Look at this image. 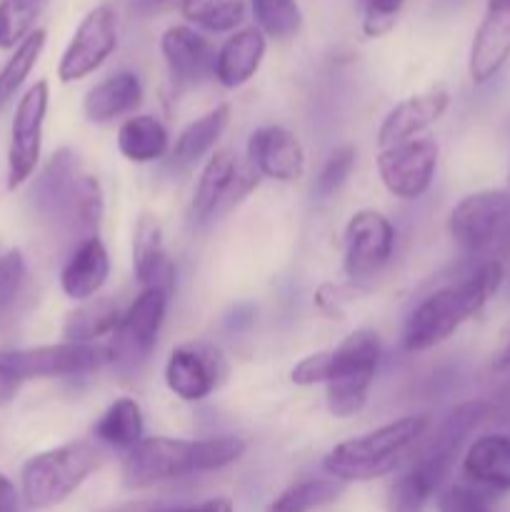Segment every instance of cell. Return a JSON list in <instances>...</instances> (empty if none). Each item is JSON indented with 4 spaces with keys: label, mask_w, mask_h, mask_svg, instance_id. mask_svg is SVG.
<instances>
[{
    "label": "cell",
    "mask_w": 510,
    "mask_h": 512,
    "mask_svg": "<svg viewBox=\"0 0 510 512\" xmlns=\"http://www.w3.org/2000/svg\"><path fill=\"white\" fill-rule=\"evenodd\" d=\"M245 450L248 443L235 435L200 440L143 438L125 455L123 485L130 490H143L165 480L220 470L243 458Z\"/></svg>",
    "instance_id": "1"
},
{
    "label": "cell",
    "mask_w": 510,
    "mask_h": 512,
    "mask_svg": "<svg viewBox=\"0 0 510 512\" xmlns=\"http://www.w3.org/2000/svg\"><path fill=\"white\" fill-rule=\"evenodd\" d=\"M503 283L500 260H485L475 273L460 283L435 290L410 313L403 330V348L410 353H423L445 343L465 320L478 315Z\"/></svg>",
    "instance_id": "2"
},
{
    "label": "cell",
    "mask_w": 510,
    "mask_h": 512,
    "mask_svg": "<svg viewBox=\"0 0 510 512\" xmlns=\"http://www.w3.org/2000/svg\"><path fill=\"white\" fill-rule=\"evenodd\" d=\"M428 415H405L395 423L335 445L323 458V468L338 483H368L393 473L405 455L425 438Z\"/></svg>",
    "instance_id": "3"
},
{
    "label": "cell",
    "mask_w": 510,
    "mask_h": 512,
    "mask_svg": "<svg viewBox=\"0 0 510 512\" xmlns=\"http://www.w3.org/2000/svg\"><path fill=\"white\" fill-rule=\"evenodd\" d=\"M98 465L100 450L85 440H75V443L33 455L23 465V475H20L25 503L35 510L65 503Z\"/></svg>",
    "instance_id": "4"
},
{
    "label": "cell",
    "mask_w": 510,
    "mask_h": 512,
    "mask_svg": "<svg viewBox=\"0 0 510 512\" xmlns=\"http://www.w3.org/2000/svg\"><path fill=\"white\" fill-rule=\"evenodd\" d=\"M380 360V340L373 330H355L335 350H330V378L325 383V403L335 418H350L368 403Z\"/></svg>",
    "instance_id": "5"
},
{
    "label": "cell",
    "mask_w": 510,
    "mask_h": 512,
    "mask_svg": "<svg viewBox=\"0 0 510 512\" xmlns=\"http://www.w3.org/2000/svg\"><path fill=\"white\" fill-rule=\"evenodd\" d=\"M110 360H113L110 345L70 343V340L0 353V365L20 383L35 378H70V375L95 373Z\"/></svg>",
    "instance_id": "6"
},
{
    "label": "cell",
    "mask_w": 510,
    "mask_h": 512,
    "mask_svg": "<svg viewBox=\"0 0 510 512\" xmlns=\"http://www.w3.org/2000/svg\"><path fill=\"white\" fill-rule=\"evenodd\" d=\"M448 230L465 253H488L510 240V193L480 190L453 208Z\"/></svg>",
    "instance_id": "7"
},
{
    "label": "cell",
    "mask_w": 510,
    "mask_h": 512,
    "mask_svg": "<svg viewBox=\"0 0 510 512\" xmlns=\"http://www.w3.org/2000/svg\"><path fill=\"white\" fill-rule=\"evenodd\" d=\"M48 80H38L25 90L15 108L13 125H10L8 145V190L20 188L40 163L43 148V123L48 113Z\"/></svg>",
    "instance_id": "8"
},
{
    "label": "cell",
    "mask_w": 510,
    "mask_h": 512,
    "mask_svg": "<svg viewBox=\"0 0 510 512\" xmlns=\"http://www.w3.org/2000/svg\"><path fill=\"white\" fill-rule=\"evenodd\" d=\"M118 48V15L110 3H100L80 20L58 65L63 83L88 78Z\"/></svg>",
    "instance_id": "9"
},
{
    "label": "cell",
    "mask_w": 510,
    "mask_h": 512,
    "mask_svg": "<svg viewBox=\"0 0 510 512\" xmlns=\"http://www.w3.org/2000/svg\"><path fill=\"white\" fill-rule=\"evenodd\" d=\"M438 168V143L433 138H410L383 148L378 173L385 188L403 200H415L430 188Z\"/></svg>",
    "instance_id": "10"
},
{
    "label": "cell",
    "mask_w": 510,
    "mask_h": 512,
    "mask_svg": "<svg viewBox=\"0 0 510 512\" xmlns=\"http://www.w3.org/2000/svg\"><path fill=\"white\" fill-rule=\"evenodd\" d=\"M255 185H258V173L253 165L238 163L230 150H218L208 158L195 185L193 215L198 220H210L220 210L233 208Z\"/></svg>",
    "instance_id": "11"
},
{
    "label": "cell",
    "mask_w": 510,
    "mask_h": 512,
    "mask_svg": "<svg viewBox=\"0 0 510 512\" xmlns=\"http://www.w3.org/2000/svg\"><path fill=\"white\" fill-rule=\"evenodd\" d=\"M395 245V228L383 213L360 210L345 228V275L355 283L375 278L388 265Z\"/></svg>",
    "instance_id": "12"
},
{
    "label": "cell",
    "mask_w": 510,
    "mask_h": 512,
    "mask_svg": "<svg viewBox=\"0 0 510 512\" xmlns=\"http://www.w3.org/2000/svg\"><path fill=\"white\" fill-rule=\"evenodd\" d=\"M168 293L170 290L165 288H143V293L133 300L125 310L123 323L115 330V340L110 345L113 360H138L155 348L168 310Z\"/></svg>",
    "instance_id": "13"
},
{
    "label": "cell",
    "mask_w": 510,
    "mask_h": 512,
    "mask_svg": "<svg viewBox=\"0 0 510 512\" xmlns=\"http://www.w3.org/2000/svg\"><path fill=\"white\" fill-rule=\"evenodd\" d=\"M223 358L208 345H180L165 365V385L175 398L198 403L218 388L223 378Z\"/></svg>",
    "instance_id": "14"
},
{
    "label": "cell",
    "mask_w": 510,
    "mask_h": 512,
    "mask_svg": "<svg viewBox=\"0 0 510 512\" xmlns=\"http://www.w3.org/2000/svg\"><path fill=\"white\" fill-rule=\"evenodd\" d=\"M160 53H163L168 73L180 88H193L215 78V60L218 50L205 35L188 25H173L160 38Z\"/></svg>",
    "instance_id": "15"
},
{
    "label": "cell",
    "mask_w": 510,
    "mask_h": 512,
    "mask_svg": "<svg viewBox=\"0 0 510 512\" xmlns=\"http://www.w3.org/2000/svg\"><path fill=\"white\" fill-rule=\"evenodd\" d=\"M248 163L255 173L278 183H295L305 173L303 145L280 125H265L250 135Z\"/></svg>",
    "instance_id": "16"
},
{
    "label": "cell",
    "mask_w": 510,
    "mask_h": 512,
    "mask_svg": "<svg viewBox=\"0 0 510 512\" xmlns=\"http://www.w3.org/2000/svg\"><path fill=\"white\" fill-rule=\"evenodd\" d=\"M510 58V5H498L488 0L485 18L475 30L473 45H470L468 73L475 85L488 83L493 75L500 73Z\"/></svg>",
    "instance_id": "17"
},
{
    "label": "cell",
    "mask_w": 510,
    "mask_h": 512,
    "mask_svg": "<svg viewBox=\"0 0 510 512\" xmlns=\"http://www.w3.org/2000/svg\"><path fill=\"white\" fill-rule=\"evenodd\" d=\"M450 465V460L438 455L420 453L418 460H413L390 485L388 512H423L435 490L443 485Z\"/></svg>",
    "instance_id": "18"
},
{
    "label": "cell",
    "mask_w": 510,
    "mask_h": 512,
    "mask_svg": "<svg viewBox=\"0 0 510 512\" xmlns=\"http://www.w3.org/2000/svg\"><path fill=\"white\" fill-rule=\"evenodd\" d=\"M448 103L450 95L443 88H433L428 93L413 95V98L398 103L385 115L383 125L378 130L380 148H390V145L403 143V140L423 133L428 125H433L448 110Z\"/></svg>",
    "instance_id": "19"
},
{
    "label": "cell",
    "mask_w": 510,
    "mask_h": 512,
    "mask_svg": "<svg viewBox=\"0 0 510 512\" xmlns=\"http://www.w3.org/2000/svg\"><path fill=\"white\" fill-rule=\"evenodd\" d=\"M108 275V250H105L103 240H100L98 235H93V238L80 240V245L68 258L63 273H60V288H63V293L68 295V298L85 303V300L95 298V295L100 293V288L105 285Z\"/></svg>",
    "instance_id": "20"
},
{
    "label": "cell",
    "mask_w": 510,
    "mask_h": 512,
    "mask_svg": "<svg viewBox=\"0 0 510 512\" xmlns=\"http://www.w3.org/2000/svg\"><path fill=\"white\" fill-rule=\"evenodd\" d=\"M265 58V35L258 28L235 30L218 50L215 78L225 88H240L258 73Z\"/></svg>",
    "instance_id": "21"
},
{
    "label": "cell",
    "mask_w": 510,
    "mask_h": 512,
    "mask_svg": "<svg viewBox=\"0 0 510 512\" xmlns=\"http://www.w3.org/2000/svg\"><path fill=\"white\" fill-rule=\"evenodd\" d=\"M463 473L470 483L490 490H510V438L488 433L473 440L463 458Z\"/></svg>",
    "instance_id": "22"
},
{
    "label": "cell",
    "mask_w": 510,
    "mask_h": 512,
    "mask_svg": "<svg viewBox=\"0 0 510 512\" xmlns=\"http://www.w3.org/2000/svg\"><path fill=\"white\" fill-rule=\"evenodd\" d=\"M140 100H143V85H140L138 75L130 70H120L88 90L83 110L93 123H110V120L133 113Z\"/></svg>",
    "instance_id": "23"
},
{
    "label": "cell",
    "mask_w": 510,
    "mask_h": 512,
    "mask_svg": "<svg viewBox=\"0 0 510 512\" xmlns=\"http://www.w3.org/2000/svg\"><path fill=\"white\" fill-rule=\"evenodd\" d=\"M133 268L143 288H165L173 283V263L163 245V230L153 215H140L133 233Z\"/></svg>",
    "instance_id": "24"
},
{
    "label": "cell",
    "mask_w": 510,
    "mask_h": 512,
    "mask_svg": "<svg viewBox=\"0 0 510 512\" xmlns=\"http://www.w3.org/2000/svg\"><path fill=\"white\" fill-rule=\"evenodd\" d=\"M123 315L125 310L110 295L90 298L65 318L63 338L70 340V343H95L103 335L115 333L123 323Z\"/></svg>",
    "instance_id": "25"
},
{
    "label": "cell",
    "mask_w": 510,
    "mask_h": 512,
    "mask_svg": "<svg viewBox=\"0 0 510 512\" xmlns=\"http://www.w3.org/2000/svg\"><path fill=\"white\" fill-rule=\"evenodd\" d=\"M168 130L153 115H133L118 130V150L130 163H153L168 153Z\"/></svg>",
    "instance_id": "26"
},
{
    "label": "cell",
    "mask_w": 510,
    "mask_h": 512,
    "mask_svg": "<svg viewBox=\"0 0 510 512\" xmlns=\"http://www.w3.org/2000/svg\"><path fill=\"white\" fill-rule=\"evenodd\" d=\"M100 443L118 450H133L143 440V413L133 398H120L105 410L93 428Z\"/></svg>",
    "instance_id": "27"
},
{
    "label": "cell",
    "mask_w": 510,
    "mask_h": 512,
    "mask_svg": "<svg viewBox=\"0 0 510 512\" xmlns=\"http://www.w3.org/2000/svg\"><path fill=\"white\" fill-rule=\"evenodd\" d=\"M230 120V105H218L210 113L200 115L198 120L188 125L183 133L178 135L173 148V160L180 165H193L218 143V138L223 135L225 125Z\"/></svg>",
    "instance_id": "28"
},
{
    "label": "cell",
    "mask_w": 510,
    "mask_h": 512,
    "mask_svg": "<svg viewBox=\"0 0 510 512\" xmlns=\"http://www.w3.org/2000/svg\"><path fill=\"white\" fill-rule=\"evenodd\" d=\"M340 493H343V483H338L335 478L300 480V483L283 490V493L270 503L268 512H310L338 500Z\"/></svg>",
    "instance_id": "29"
},
{
    "label": "cell",
    "mask_w": 510,
    "mask_h": 512,
    "mask_svg": "<svg viewBox=\"0 0 510 512\" xmlns=\"http://www.w3.org/2000/svg\"><path fill=\"white\" fill-rule=\"evenodd\" d=\"M183 15L208 33H230L245 20V0H188Z\"/></svg>",
    "instance_id": "30"
},
{
    "label": "cell",
    "mask_w": 510,
    "mask_h": 512,
    "mask_svg": "<svg viewBox=\"0 0 510 512\" xmlns=\"http://www.w3.org/2000/svg\"><path fill=\"white\" fill-rule=\"evenodd\" d=\"M250 8L265 38L290 40L303 28L298 0H250Z\"/></svg>",
    "instance_id": "31"
},
{
    "label": "cell",
    "mask_w": 510,
    "mask_h": 512,
    "mask_svg": "<svg viewBox=\"0 0 510 512\" xmlns=\"http://www.w3.org/2000/svg\"><path fill=\"white\" fill-rule=\"evenodd\" d=\"M48 0H0V48H18L35 30Z\"/></svg>",
    "instance_id": "32"
},
{
    "label": "cell",
    "mask_w": 510,
    "mask_h": 512,
    "mask_svg": "<svg viewBox=\"0 0 510 512\" xmlns=\"http://www.w3.org/2000/svg\"><path fill=\"white\" fill-rule=\"evenodd\" d=\"M45 38H48L45 30L35 28L33 33H30L28 38L13 50L8 63H5L3 70H0V103L13 98V95L20 90V85L25 83V78H28L30 70H33L35 63H38L40 53H43Z\"/></svg>",
    "instance_id": "33"
},
{
    "label": "cell",
    "mask_w": 510,
    "mask_h": 512,
    "mask_svg": "<svg viewBox=\"0 0 510 512\" xmlns=\"http://www.w3.org/2000/svg\"><path fill=\"white\" fill-rule=\"evenodd\" d=\"M28 268L18 248H3L0 245V325L10 318L20 293L25 288Z\"/></svg>",
    "instance_id": "34"
},
{
    "label": "cell",
    "mask_w": 510,
    "mask_h": 512,
    "mask_svg": "<svg viewBox=\"0 0 510 512\" xmlns=\"http://www.w3.org/2000/svg\"><path fill=\"white\" fill-rule=\"evenodd\" d=\"M353 165H355V150L350 148V145L335 150V153L328 158V163L323 165V170H320L318 180H315V195H318V198H330L333 193H338V190L343 188L345 180L350 178Z\"/></svg>",
    "instance_id": "35"
},
{
    "label": "cell",
    "mask_w": 510,
    "mask_h": 512,
    "mask_svg": "<svg viewBox=\"0 0 510 512\" xmlns=\"http://www.w3.org/2000/svg\"><path fill=\"white\" fill-rule=\"evenodd\" d=\"M405 0H360V13H363V33L368 38H380L388 33L398 20Z\"/></svg>",
    "instance_id": "36"
},
{
    "label": "cell",
    "mask_w": 510,
    "mask_h": 512,
    "mask_svg": "<svg viewBox=\"0 0 510 512\" xmlns=\"http://www.w3.org/2000/svg\"><path fill=\"white\" fill-rule=\"evenodd\" d=\"M438 510L440 512H490L488 500L483 498V493H478L475 488L468 485H450L440 493L438 498Z\"/></svg>",
    "instance_id": "37"
},
{
    "label": "cell",
    "mask_w": 510,
    "mask_h": 512,
    "mask_svg": "<svg viewBox=\"0 0 510 512\" xmlns=\"http://www.w3.org/2000/svg\"><path fill=\"white\" fill-rule=\"evenodd\" d=\"M328 378H330V350L308 355V358L300 360V363L293 368V373H290V380H293L295 385L328 383Z\"/></svg>",
    "instance_id": "38"
},
{
    "label": "cell",
    "mask_w": 510,
    "mask_h": 512,
    "mask_svg": "<svg viewBox=\"0 0 510 512\" xmlns=\"http://www.w3.org/2000/svg\"><path fill=\"white\" fill-rule=\"evenodd\" d=\"M20 510V495L15 490L13 480L8 475L0 473V512H18Z\"/></svg>",
    "instance_id": "39"
},
{
    "label": "cell",
    "mask_w": 510,
    "mask_h": 512,
    "mask_svg": "<svg viewBox=\"0 0 510 512\" xmlns=\"http://www.w3.org/2000/svg\"><path fill=\"white\" fill-rule=\"evenodd\" d=\"M18 390H20V380L15 378V375H10L8 370L0 365V408H3V405H8L10 400L18 395Z\"/></svg>",
    "instance_id": "40"
},
{
    "label": "cell",
    "mask_w": 510,
    "mask_h": 512,
    "mask_svg": "<svg viewBox=\"0 0 510 512\" xmlns=\"http://www.w3.org/2000/svg\"><path fill=\"white\" fill-rule=\"evenodd\" d=\"M163 512H233V505H230V500L225 498H213L198 505H188V508H175V510H163Z\"/></svg>",
    "instance_id": "41"
},
{
    "label": "cell",
    "mask_w": 510,
    "mask_h": 512,
    "mask_svg": "<svg viewBox=\"0 0 510 512\" xmlns=\"http://www.w3.org/2000/svg\"><path fill=\"white\" fill-rule=\"evenodd\" d=\"M490 415H498V418H510V380L505 383V388L500 390V395L495 398V403H490Z\"/></svg>",
    "instance_id": "42"
},
{
    "label": "cell",
    "mask_w": 510,
    "mask_h": 512,
    "mask_svg": "<svg viewBox=\"0 0 510 512\" xmlns=\"http://www.w3.org/2000/svg\"><path fill=\"white\" fill-rule=\"evenodd\" d=\"M145 10H168V8H183L188 0H140Z\"/></svg>",
    "instance_id": "43"
},
{
    "label": "cell",
    "mask_w": 510,
    "mask_h": 512,
    "mask_svg": "<svg viewBox=\"0 0 510 512\" xmlns=\"http://www.w3.org/2000/svg\"><path fill=\"white\" fill-rule=\"evenodd\" d=\"M495 368H510V343L505 345V350L500 353V358L495 360Z\"/></svg>",
    "instance_id": "44"
},
{
    "label": "cell",
    "mask_w": 510,
    "mask_h": 512,
    "mask_svg": "<svg viewBox=\"0 0 510 512\" xmlns=\"http://www.w3.org/2000/svg\"><path fill=\"white\" fill-rule=\"evenodd\" d=\"M490 3H498V5H510V0H490Z\"/></svg>",
    "instance_id": "45"
}]
</instances>
